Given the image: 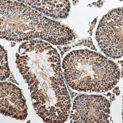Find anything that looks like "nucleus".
<instances>
[{
	"instance_id": "7",
	"label": "nucleus",
	"mask_w": 123,
	"mask_h": 123,
	"mask_svg": "<svg viewBox=\"0 0 123 123\" xmlns=\"http://www.w3.org/2000/svg\"><path fill=\"white\" fill-rule=\"evenodd\" d=\"M10 72L7 63V52L1 46V81H5L9 78Z\"/></svg>"
},
{
	"instance_id": "5",
	"label": "nucleus",
	"mask_w": 123,
	"mask_h": 123,
	"mask_svg": "<svg viewBox=\"0 0 123 123\" xmlns=\"http://www.w3.org/2000/svg\"><path fill=\"white\" fill-rule=\"evenodd\" d=\"M110 103L101 95H81L73 101L70 116L73 123H107Z\"/></svg>"
},
{
	"instance_id": "2",
	"label": "nucleus",
	"mask_w": 123,
	"mask_h": 123,
	"mask_svg": "<svg viewBox=\"0 0 123 123\" xmlns=\"http://www.w3.org/2000/svg\"><path fill=\"white\" fill-rule=\"evenodd\" d=\"M1 38L23 42L34 39L55 45L68 44L75 37L70 28L23 3L1 0Z\"/></svg>"
},
{
	"instance_id": "1",
	"label": "nucleus",
	"mask_w": 123,
	"mask_h": 123,
	"mask_svg": "<svg viewBox=\"0 0 123 123\" xmlns=\"http://www.w3.org/2000/svg\"><path fill=\"white\" fill-rule=\"evenodd\" d=\"M16 57L36 113L44 122H65L70 101L57 50L47 42L31 40L20 45Z\"/></svg>"
},
{
	"instance_id": "9",
	"label": "nucleus",
	"mask_w": 123,
	"mask_h": 123,
	"mask_svg": "<svg viewBox=\"0 0 123 123\" xmlns=\"http://www.w3.org/2000/svg\"><path fill=\"white\" fill-rule=\"evenodd\" d=\"M120 1H123V0H120Z\"/></svg>"
},
{
	"instance_id": "6",
	"label": "nucleus",
	"mask_w": 123,
	"mask_h": 123,
	"mask_svg": "<svg viewBox=\"0 0 123 123\" xmlns=\"http://www.w3.org/2000/svg\"><path fill=\"white\" fill-rule=\"evenodd\" d=\"M0 89L1 113L14 119H26L27 107L21 90L10 82H1Z\"/></svg>"
},
{
	"instance_id": "8",
	"label": "nucleus",
	"mask_w": 123,
	"mask_h": 123,
	"mask_svg": "<svg viewBox=\"0 0 123 123\" xmlns=\"http://www.w3.org/2000/svg\"></svg>"
},
{
	"instance_id": "4",
	"label": "nucleus",
	"mask_w": 123,
	"mask_h": 123,
	"mask_svg": "<svg viewBox=\"0 0 123 123\" xmlns=\"http://www.w3.org/2000/svg\"><path fill=\"white\" fill-rule=\"evenodd\" d=\"M96 39L101 50L112 59L123 56V7L105 15L98 27Z\"/></svg>"
},
{
	"instance_id": "3",
	"label": "nucleus",
	"mask_w": 123,
	"mask_h": 123,
	"mask_svg": "<svg viewBox=\"0 0 123 123\" xmlns=\"http://www.w3.org/2000/svg\"><path fill=\"white\" fill-rule=\"evenodd\" d=\"M62 68L67 85L79 91L106 92L116 86L120 77V70L114 62L87 49L68 54Z\"/></svg>"
}]
</instances>
